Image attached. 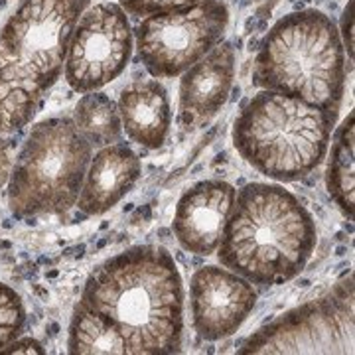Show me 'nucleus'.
<instances>
[{
    "instance_id": "nucleus-1",
    "label": "nucleus",
    "mask_w": 355,
    "mask_h": 355,
    "mask_svg": "<svg viewBox=\"0 0 355 355\" xmlns=\"http://www.w3.org/2000/svg\"><path fill=\"white\" fill-rule=\"evenodd\" d=\"M109 320L130 355H170L182 349L184 282L172 253L137 245L95 266L81 300Z\"/></svg>"
},
{
    "instance_id": "nucleus-2",
    "label": "nucleus",
    "mask_w": 355,
    "mask_h": 355,
    "mask_svg": "<svg viewBox=\"0 0 355 355\" xmlns=\"http://www.w3.org/2000/svg\"><path fill=\"white\" fill-rule=\"evenodd\" d=\"M316 243V221L292 191L251 182L235 196L216 253L251 284L275 286L304 270Z\"/></svg>"
},
{
    "instance_id": "nucleus-3",
    "label": "nucleus",
    "mask_w": 355,
    "mask_h": 355,
    "mask_svg": "<svg viewBox=\"0 0 355 355\" xmlns=\"http://www.w3.org/2000/svg\"><path fill=\"white\" fill-rule=\"evenodd\" d=\"M91 0H24L0 30V135L32 123Z\"/></svg>"
},
{
    "instance_id": "nucleus-4",
    "label": "nucleus",
    "mask_w": 355,
    "mask_h": 355,
    "mask_svg": "<svg viewBox=\"0 0 355 355\" xmlns=\"http://www.w3.org/2000/svg\"><path fill=\"white\" fill-rule=\"evenodd\" d=\"M345 48L336 22L308 8L282 16L257 48L253 83L316 105L338 121L345 95Z\"/></svg>"
},
{
    "instance_id": "nucleus-5",
    "label": "nucleus",
    "mask_w": 355,
    "mask_h": 355,
    "mask_svg": "<svg viewBox=\"0 0 355 355\" xmlns=\"http://www.w3.org/2000/svg\"><path fill=\"white\" fill-rule=\"evenodd\" d=\"M336 119L312 103L261 89L233 125V146L268 180L291 184L310 176L328 156Z\"/></svg>"
},
{
    "instance_id": "nucleus-6",
    "label": "nucleus",
    "mask_w": 355,
    "mask_h": 355,
    "mask_svg": "<svg viewBox=\"0 0 355 355\" xmlns=\"http://www.w3.org/2000/svg\"><path fill=\"white\" fill-rule=\"evenodd\" d=\"M93 146L65 116L36 123L8 178V207L16 217L62 216L79 200Z\"/></svg>"
},
{
    "instance_id": "nucleus-7",
    "label": "nucleus",
    "mask_w": 355,
    "mask_h": 355,
    "mask_svg": "<svg viewBox=\"0 0 355 355\" xmlns=\"http://www.w3.org/2000/svg\"><path fill=\"white\" fill-rule=\"evenodd\" d=\"M229 10L223 0H202L186 8L144 16L137 26V58L156 79L188 71L223 42Z\"/></svg>"
},
{
    "instance_id": "nucleus-8",
    "label": "nucleus",
    "mask_w": 355,
    "mask_h": 355,
    "mask_svg": "<svg viewBox=\"0 0 355 355\" xmlns=\"http://www.w3.org/2000/svg\"><path fill=\"white\" fill-rule=\"evenodd\" d=\"M239 354H354V279L253 334Z\"/></svg>"
},
{
    "instance_id": "nucleus-9",
    "label": "nucleus",
    "mask_w": 355,
    "mask_h": 355,
    "mask_svg": "<svg viewBox=\"0 0 355 355\" xmlns=\"http://www.w3.org/2000/svg\"><path fill=\"white\" fill-rule=\"evenodd\" d=\"M135 34L121 4L103 2L81 14L69 40L65 81L77 93L99 91L123 76L132 58Z\"/></svg>"
},
{
    "instance_id": "nucleus-10",
    "label": "nucleus",
    "mask_w": 355,
    "mask_h": 355,
    "mask_svg": "<svg viewBox=\"0 0 355 355\" xmlns=\"http://www.w3.org/2000/svg\"><path fill=\"white\" fill-rule=\"evenodd\" d=\"M254 304L253 284L229 268L205 265L191 275V320L198 336L205 342L233 336L253 312Z\"/></svg>"
},
{
    "instance_id": "nucleus-11",
    "label": "nucleus",
    "mask_w": 355,
    "mask_h": 355,
    "mask_svg": "<svg viewBox=\"0 0 355 355\" xmlns=\"http://www.w3.org/2000/svg\"><path fill=\"white\" fill-rule=\"evenodd\" d=\"M237 190L223 180H203L182 193L172 231L184 251L209 257L217 251Z\"/></svg>"
},
{
    "instance_id": "nucleus-12",
    "label": "nucleus",
    "mask_w": 355,
    "mask_h": 355,
    "mask_svg": "<svg viewBox=\"0 0 355 355\" xmlns=\"http://www.w3.org/2000/svg\"><path fill=\"white\" fill-rule=\"evenodd\" d=\"M237 53L231 42L217 44L180 79V123L200 128L227 103L235 81Z\"/></svg>"
},
{
    "instance_id": "nucleus-13",
    "label": "nucleus",
    "mask_w": 355,
    "mask_h": 355,
    "mask_svg": "<svg viewBox=\"0 0 355 355\" xmlns=\"http://www.w3.org/2000/svg\"><path fill=\"white\" fill-rule=\"evenodd\" d=\"M142 174L140 156L127 142L103 146L91 158L77 205L85 216H103L135 188Z\"/></svg>"
},
{
    "instance_id": "nucleus-14",
    "label": "nucleus",
    "mask_w": 355,
    "mask_h": 355,
    "mask_svg": "<svg viewBox=\"0 0 355 355\" xmlns=\"http://www.w3.org/2000/svg\"><path fill=\"white\" fill-rule=\"evenodd\" d=\"M119 114L123 130L135 144L156 150L168 139L172 127V103L168 89L156 81H135L121 91Z\"/></svg>"
},
{
    "instance_id": "nucleus-15",
    "label": "nucleus",
    "mask_w": 355,
    "mask_h": 355,
    "mask_svg": "<svg viewBox=\"0 0 355 355\" xmlns=\"http://www.w3.org/2000/svg\"><path fill=\"white\" fill-rule=\"evenodd\" d=\"M67 352L71 355H130L123 334L83 302H79L71 314Z\"/></svg>"
},
{
    "instance_id": "nucleus-16",
    "label": "nucleus",
    "mask_w": 355,
    "mask_h": 355,
    "mask_svg": "<svg viewBox=\"0 0 355 355\" xmlns=\"http://www.w3.org/2000/svg\"><path fill=\"white\" fill-rule=\"evenodd\" d=\"M355 114L349 113L347 119L338 128L336 139L331 142L330 160L326 170V186L331 200L340 207L347 219L354 217V190H355Z\"/></svg>"
},
{
    "instance_id": "nucleus-17",
    "label": "nucleus",
    "mask_w": 355,
    "mask_h": 355,
    "mask_svg": "<svg viewBox=\"0 0 355 355\" xmlns=\"http://www.w3.org/2000/svg\"><path fill=\"white\" fill-rule=\"evenodd\" d=\"M73 123L91 146H109L121 140L123 123L116 103L105 95L91 91L85 93L76 105Z\"/></svg>"
},
{
    "instance_id": "nucleus-18",
    "label": "nucleus",
    "mask_w": 355,
    "mask_h": 355,
    "mask_svg": "<svg viewBox=\"0 0 355 355\" xmlns=\"http://www.w3.org/2000/svg\"><path fill=\"white\" fill-rule=\"evenodd\" d=\"M26 324V308L12 286L0 282V352L12 343Z\"/></svg>"
},
{
    "instance_id": "nucleus-19",
    "label": "nucleus",
    "mask_w": 355,
    "mask_h": 355,
    "mask_svg": "<svg viewBox=\"0 0 355 355\" xmlns=\"http://www.w3.org/2000/svg\"><path fill=\"white\" fill-rule=\"evenodd\" d=\"M202 0H121V6L130 16H150L156 12L186 8Z\"/></svg>"
},
{
    "instance_id": "nucleus-20",
    "label": "nucleus",
    "mask_w": 355,
    "mask_h": 355,
    "mask_svg": "<svg viewBox=\"0 0 355 355\" xmlns=\"http://www.w3.org/2000/svg\"><path fill=\"white\" fill-rule=\"evenodd\" d=\"M0 354H34V355H44L46 349L44 345L34 340V338H22V340H14L12 343H8Z\"/></svg>"
},
{
    "instance_id": "nucleus-21",
    "label": "nucleus",
    "mask_w": 355,
    "mask_h": 355,
    "mask_svg": "<svg viewBox=\"0 0 355 355\" xmlns=\"http://www.w3.org/2000/svg\"><path fill=\"white\" fill-rule=\"evenodd\" d=\"M354 2L349 0L345 12H343V40H345V50L349 53V62H354Z\"/></svg>"
},
{
    "instance_id": "nucleus-22",
    "label": "nucleus",
    "mask_w": 355,
    "mask_h": 355,
    "mask_svg": "<svg viewBox=\"0 0 355 355\" xmlns=\"http://www.w3.org/2000/svg\"><path fill=\"white\" fill-rule=\"evenodd\" d=\"M12 172V158H10V150L6 146V142L0 139V188L8 182Z\"/></svg>"
}]
</instances>
